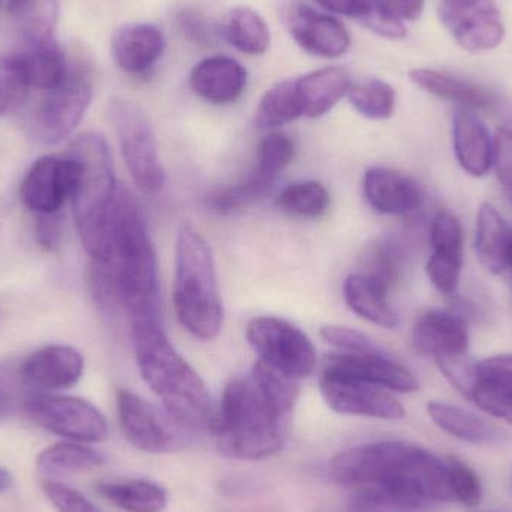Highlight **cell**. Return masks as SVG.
<instances>
[{
	"mask_svg": "<svg viewBox=\"0 0 512 512\" xmlns=\"http://www.w3.org/2000/svg\"><path fill=\"white\" fill-rule=\"evenodd\" d=\"M339 486L373 490L406 512H433L453 501L447 460L403 441H381L349 448L330 462Z\"/></svg>",
	"mask_w": 512,
	"mask_h": 512,
	"instance_id": "1",
	"label": "cell"
},
{
	"mask_svg": "<svg viewBox=\"0 0 512 512\" xmlns=\"http://www.w3.org/2000/svg\"><path fill=\"white\" fill-rule=\"evenodd\" d=\"M138 370L161 400L171 421L185 432L209 429L213 417L209 388L162 330L159 319L132 322Z\"/></svg>",
	"mask_w": 512,
	"mask_h": 512,
	"instance_id": "2",
	"label": "cell"
},
{
	"mask_svg": "<svg viewBox=\"0 0 512 512\" xmlns=\"http://www.w3.org/2000/svg\"><path fill=\"white\" fill-rule=\"evenodd\" d=\"M101 264L110 277L117 306L131 322L159 319L158 259L140 204L122 185L117 186L111 215V256Z\"/></svg>",
	"mask_w": 512,
	"mask_h": 512,
	"instance_id": "3",
	"label": "cell"
},
{
	"mask_svg": "<svg viewBox=\"0 0 512 512\" xmlns=\"http://www.w3.org/2000/svg\"><path fill=\"white\" fill-rule=\"evenodd\" d=\"M66 156L77 168L71 201L81 243L92 261H108L111 256V215L119 186L110 147L99 132H84L72 141Z\"/></svg>",
	"mask_w": 512,
	"mask_h": 512,
	"instance_id": "4",
	"label": "cell"
},
{
	"mask_svg": "<svg viewBox=\"0 0 512 512\" xmlns=\"http://www.w3.org/2000/svg\"><path fill=\"white\" fill-rule=\"evenodd\" d=\"M285 423L268 405L252 376L233 379L213 412L210 432L221 456L256 462L276 456L283 445Z\"/></svg>",
	"mask_w": 512,
	"mask_h": 512,
	"instance_id": "5",
	"label": "cell"
},
{
	"mask_svg": "<svg viewBox=\"0 0 512 512\" xmlns=\"http://www.w3.org/2000/svg\"><path fill=\"white\" fill-rule=\"evenodd\" d=\"M174 307L180 324L201 340L221 333L224 307L212 248L195 228L183 227L176 242Z\"/></svg>",
	"mask_w": 512,
	"mask_h": 512,
	"instance_id": "6",
	"label": "cell"
},
{
	"mask_svg": "<svg viewBox=\"0 0 512 512\" xmlns=\"http://www.w3.org/2000/svg\"><path fill=\"white\" fill-rule=\"evenodd\" d=\"M107 110L132 182L143 194H158L165 186V171L146 111L120 96L110 99Z\"/></svg>",
	"mask_w": 512,
	"mask_h": 512,
	"instance_id": "7",
	"label": "cell"
},
{
	"mask_svg": "<svg viewBox=\"0 0 512 512\" xmlns=\"http://www.w3.org/2000/svg\"><path fill=\"white\" fill-rule=\"evenodd\" d=\"M93 99V78L89 66L69 59L65 77L47 90L35 113V132L39 140L56 144L65 140L80 125Z\"/></svg>",
	"mask_w": 512,
	"mask_h": 512,
	"instance_id": "8",
	"label": "cell"
},
{
	"mask_svg": "<svg viewBox=\"0 0 512 512\" xmlns=\"http://www.w3.org/2000/svg\"><path fill=\"white\" fill-rule=\"evenodd\" d=\"M246 337L258 360L301 381L316 367L312 340L297 325L276 316H258L246 328Z\"/></svg>",
	"mask_w": 512,
	"mask_h": 512,
	"instance_id": "9",
	"label": "cell"
},
{
	"mask_svg": "<svg viewBox=\"0 0 512 512\" xmlns=\"http://www.w3.org/2000/svg\"><path fill=\"white\" fill-rule=\"evenodd\" d=\"M21 406L36 426L69 441L101 442L108 436L104 414L80 397L33 393Z\"/></svg>",
	"mask_w": 512,
	"mask_h": 512,
	"instance_id": "10",
	"label": "cell"
},
{
	"mask_svg": "<svg viewBox=\"0 0 512 512\" xmlns=\"http://www.w3.org/2000/svg\"><path fill=\"white\" fill-rule=\"evenodd\" d=\"M116 405L123 435L137 450L147 454H168L188 445L189 433L138 394L119 388Z\"/></svg>",
	"mask_w": 512,
	"mask_h": 512,
	"instance_id": "11",
	"label": "cell"
},
{
	"mask_svg": "<svg viewBox=\"0 0 512 512\" xmlns=\"http://www.w3.org/2000/svg\"><path fill=\"white\" fill-rule=\"evenodd\" d=\"M439 18L457 44L472 53L493 50L505 38L495 0H439Z\"/></svg>",
	"mask_w": 512,
	"mask_h": 512,
	"instance_id": "12",
	"label": "cell"
},
{
	"mask_svg": "<svg viewBox=\"0 0 512 512\" xmlns=\"http://www.w3.org/2000/svg\"><path fill=\"white\" fill-rule=\"evenodd\" d=\"M282 18L294 41L310 56L337 59L351 47V36L337 18L300 0L286 2Z\"/></svg>",
	"mask_w": 512,
	"mask_h": 512,
	"instance_id": "13",
	"label": "cell"
},
{
	"mask_svg": "<svg viewBox=\"0 0 512 512\" xmlns=\"http://www.w3.org/2000/svg\"><path fill=\"white\" fill-rule=\"evenodd\" d=\"M319 390L328 408L354 417L400 420L405 417L402 403L384 388L322 372Z\"/></svg>",
	"mask_w": 512,
	"mask_h": 512,
	"instance_id": "14",
	"label": "cell"
},
{
	"mask_svg": "<svg viewBox=\"0 0 512 512\" xmlns=\"http://www.w3.org/2000/svg\"><path fill=\"white\" fill-rule=\"evenodd\" d=\"M77 182V168L65 159L44 156L27 171L20 186V198L33 215H51L62 212L71 200Z\"/></svg>",
	"mask_w": 512,
	"mask_h": 512,
	"instance_id": "15",
	"label": "cell"
},
{
	"mask_svg": "<svg viewBox=\"0 0 512 512\" xmlns=\"http://www.w3.org/2000/svg\"><path fill=\"white\" fill-rule=\"evenodd\" d=\"M322 372L366 382L396 393H414L420 388L414 373L381 349L363 354L336 352L325 355Z\"/></svg>",
	"mask_w": 512,
	"mask_h": 512,
	"instance_id": "16",
	"label": "cell"
},
{
	"mask_svg": "<svg viewBox=\"0 0 512 512\" xmlns=\"http://www.w3.org/2000/svg\"><path fill=\"white\" fill-rule=\"evenodd\" d=\"M18 372L32 393L74 387L84 372V358L68 345H48L27 355Z\"/></svg>",
	"mask_w": 512,
	"mask_h": 512,
	"instance_id": "17",
	"label": "cell"
},
{
	"mask_svg": "<svg viewBox=\"0 0 512 512\" xmlns=\"http://www.w3.org/2000/svg\"><path fill=\"white\" fill-rule=\"evenodd\" d=\"M165 36L153 23L123 24L111 38L114 62L125 74L146 77L162 59Z\"/></svg>",
	"mask_w": 512,
	"mask_h": 512,
	"instance_id": "18",
	"label": "cell"
},
{
	"mask_svg": "<svg viewBox=\"0 0 512 512\" xmlns=\"http://www.w3.org/2000/svg\"><path fill=\"white\" fill-rule=\"evenodd\" d=\"M363 191L367 203L382 215H409L423 206V188L411 177L388 168H369Z\"/></svg>",
	"mask_w": 512,
	"mask_h": 512,
	"instance_id": "19",
	"label": "cell"
},
{
	"mask_svg": "<svg viewBox=\"0 0 512 512\" xmlns=\"http://www.w3.org/2000/svg\"><path fill=\"white\" fill-rule=\"evenodd\" d=\"M248 71L230 56H210L198 62L189 75L195 95L215 105L236 102L245 92Z\"/></svg>",
	"mask_w": 512,
	"mask_h": 512,
	"instance_id": "20",
	"label": "cell"
},
{
	"mask_svg": "<svg viewBox=\"0 0 512 512\" xmlns=\"http://www.w3.org/2000/svg\"><path fill=\"white\" fill-rule=\"evenodd\" d=\"M412 343L417 351L435 361L465 355L469 349L468 325L453 313L430 310L415 324Z\"/></svg>",
	"mask_w": 512,
	"mask_h": 512,
	"instance_id": "21",
	"label": "cell"
},
{
	"mask_svg": "<svg viewBox=\"0 0 512 512\" xmlns=\"http://www.w3.org/2000/svg\"><path fill=\"white\" fill-rule=\"evenodd\" d=\"M454 153L460 167L474 177H483L493 165V140L486 123L468 108L453 117Z\"/></svg>",
	"mask_w": 512,
	"mask_h": 512,
	"instance_id": "22",
	"label": "cell"
},
{
	"mask_svg": "<svg viewBox=\"0 0 512 512\" xmlns=\"http://www.w3.org/2000/svg\"><path fill=\"white\" fill-rule=\"evenodd\" d=\"M303 116L316 119L333 110L340 99L348 96L352 78L345 68L328 66L295 78Z\"/></svg>",
	"mask_w": 512,
	"mask_h": 512,
	"instance_id": "23",
	"label": "cell"
},
{
	"mask_svg": "<svg viewBox=\"0 0 512 512\" xmlns=\"http://www.w3.org/2000/svg\"><path fill=\"white\" fill-rule=\"evenodd\" d=\"M18 54L23 59L30 87L47 92L65 77L68 56L56 35L23 39V50Z\"/></svg>",
	"mask_w": 512,
	"mask_h": 512,
	"instance_id": "24",
	"label": "cell"
},
{
	"mask_svg": "<svg viewBox=\"0 0 512 512\" xmlns=\"http://www.w3.org/2000/svg\"><path fill=\"white\" fill-rule=\"evenodd\" d=\"M512 246L510 225L490 203L478 209L475 251L489 273L501 274L508 267Z\"/></svg>",
	"mask_w": 512,
	"mask_h": 512,
	"instance_id": "25",
	"label": "cell"
},
{
	"mask_svg": "<svg viewBox=\"0 0 512 512\" xmlns=\"http://www.w3.org/2000/svg\"><path fill=\"white\" fill-rule=\"evenodd\" d=\"M409 78L424 92L445 101L456 102L468 110H486L495 104V96L489 90L471 81L462 80L456 75L445 74L435 69L417 68L409 72Z\"/></svg>",
	"mask_w": 512,
	"mask_h": 512,
	"instance_id": "26",
	"label": "cell"
},
{
	"mask_svg": "<svg viewBox=\"0 0 512 512\" xmlns=\"http://www.w3.org/2000/svg\"><path fill=\"white\" fill-rule=\"evenodd\" d=\"M343 297L349 309L384 328H396L399 316L388 301V289L361 273H352L343 285Z\"/></svg>",
	"mask_w": 512,
	"mask_h": 512,
	"instance_id": "27",
	"label": "cell"
},
{
	"mask_svg": "<svg viewBox=\"0 0 512 512\" xmlns=\"http://www.w3.org/2000/svg\"><path fill=\"white\" fill-rule=\"evenodd\" d=\"M427 412L439 429L459 441L483 445L504 439V433L498 427L460 406L433 400L427 403Z\"/></svg>",
	"mask_w": 512,
	"mask_h": 512,
	"instance_id": "28",
	"label": "cell"
},
{
	"mask_svg": "<svg viewBox=\"0 0 512 512\" xmlns=\"http://www.w3.org/2000/svg\"><path fill=\"white\" fill-rule=\"evenodd\" d=\"M96 490L125 512H162L168 505L164 487L149 480L101 481Z\"/></svg>",
	"mask_w": 512,
	"mask_h": 512,
	"instance_id": "29",
	"label": "cell"
},
{
	"mask_svg": "<svg viewBox=\"0 0 512 512\" xmlns=\"http://www.w3.org/2000/svg\"><path fill=\"white\" fill-rule=\"evenodd\" d=\"M222 33L231 47L248 56L267 53L271 44L270 27L249 6H236L225 15Z\"/></svg>",
	"mask_w": 512,
	"mask_h": 512,
	"instance_id": "30",
	"label": "cell"
},
{
	"mask_svg": "<svg viewBox=\"0 0 512 512\" xmlns=\"http://www.w3.org/2000/svg\"><path fill=\"white\" fill-rule=\"evenodd\" d=\"M477 367L478 385L472 402L487 414L496 406L512 405V354L486 358Z\"/></svg>",
	"mask_w": 512,
	"mask_h": 512,
	"instance_id": "31",
	"label": "cell"
},
{
	"mask_svg": "<svg viewBox=\"0 0 512 512\" xmlns=\"http://www.w3.org/2000/svg\"><path fill=\"white\" fill-rule=\"evenodd\" d=\"M99 451L80 442H59L45 448L36 457V469L45 477H63L75 472L90 471L104 465Z\"/></svg>",
	"mask_w": 512,
	"mask_h": 512,
	"instance_id": "32",
	"label": "cell"
},
{
	"mask_svg": "<svg viewBox=\"0 0 512 512\" xmlns=\"http://www.w3.org/2000/svg\"><path fill=\"white\" fill-rule=\"evenodd\" d=\"M303 117L297 80L280 81L262 96L256 108L255 123L259 129H274Z\"/></svg>",
	"mask_w": 512,
	"mask_h": 512,
	"instance_id": "33",
	"label": "cell"
},
{
	"mask_svg": "<svg viewBox=\"0 0 512 512\" xmlns=\"http://www.w3.org/2000/svg\"><path fill=\"white\" fill-rule=\"evenodd\" d=\"M405 268V251L394 236H381L364 249L360 270L370 279L376 280L390 291L391 286L402 276Z\"/></svg>",
	"mask_w": 512,
	"mask_h": 512,
	"instance_id": "34",
	"label": "cell"
},
{
	"mask_svg": "<svg viewBox=\"0 0 512 512\" xmlns=\"http://www.w3.org/2000/svg\"><path fill=\"white\" fill-rule=\"evenodd\" d=\"M251 376L271 409L283 421L288 420L297 402L300 381L279 372L261 360L255 361Z\"/></svg>",
	"mask_w": 512,
	"mask_h": 512,
	"instance_id": "35",
	"label": "cell"
},
{
	"mask_svg": "<svg viewBox=\"0 0 512 512\" xmlns=\"http://www.w3.org/2000/svg\"><path fill=\"white\" fill-rule=\"evenodd\" d=\"M273 183V179L262 176L254 170L245 182L218 189V191L207 195V207L218 215H230V213L239 212V210L251 206L259 198L264 197L270 191Z\"/></svg>",
	"mask_w": 512,
	"mask_h": 512,
	"instance_id": "36",
	"label": "cell"
},
{
	"mask_svg": "<svg viewBox=\"0 0 512 512\" xmlns=\"http://www.w3.org/2000/svg\"><path fill=\"white\" fill-rule=\"evenodd\" d=\"M348 99L361 116L370 120L390 119L396 110V90L379 78L352 84Z\"/></svg>",
	"mask_w": 512,
	"mask_h": 512,
	"instance_id": "37",
	"label": "cell"
},
{
	"mask_svg": "<svg viewBox=\"0 0 512 512\" xmlns=\"http://www.w3.org/2000/svg\"><path fill=\"white\" fill-rule=\"evenodd\" d=\"M280 209L300 218H319L330 206V194L324 185L313 180L297 182L283 189L277 198Z\"/></svg>",
	"mask_w": 512,
	"mask_h": 512,
	"instance_id": "38",
	"label": "cell"
},
{
	"mask_svg": "<svg viewBox=\"0 0 512 512\" xmlns=\"http://www.w3.org/2000/svg\"><path fill=\"white\" fill-rule=\"evenodd\" d=\"M30 84L20 54L0 56V116L24 104Z\"/></svg>",
	"mask_w": 512,
	"mask_h": 512,
	"instance_id": "39",
	"label": "cell"
},
{
	"mask_svg": "<svg viewBox=\"0 0 512 512\" xmlns=\"http://www.w3.org/2000/svg\"><path fill=\"white\" fill-rule=\"evenodd\" d=\"M295 147L291 138L280 132L265 135L258 146L255 170L276 180V177L291 164Z\"/></svg>",
	"mask_w": 512,
	"mask_h": 512,
	"instance_id": "40",
	"label": "cell"
},
{
	"mask_svg": "<svg viewBox=\"0 0 512 512\" xmlns=\"http://www.w3.org/2000/svg\"><path fill=\"white\" fill-rule=\"evenodd\" d=\"M448 475H450L453 501L466 508H475L483 499V486L477 472L460 460L459 457L447 456Z\"/></svg>",
	"mask_w": 512,
	"mask_h": 512,
	"instance_id": "41",
	"label": "cell"
},
{
	"mask_svg": "<svg viewBox=\"0 0 512 512\" xmlns=\"http://www.w3.org/2000/svg\"><path fill=\"white\" fill-rule=\"evenodd\" d=\"M433 254L463 256V228L453 213L442 210L430 228Z\"/></svg>",
	"mask_w": 512,
	"mask_h": 512,
	"instance_id": "42",
	"label": "cell"
},
{
	"mask_svg": "<svg viewBox=\"0 0 512 512\" xmlns=\"http://www.w3.org/2000/svg\"><path fill=\"white\" fill-rule=\"evenodd\" d=\"M462 265L463 256L433 254L427 261L426 273L438 291L451 295L459 288Z\"/></svg>",
	"mask_w": 512,
	"mask_h": 512,
	"instance_id": "43",
	"label": "cell"
},
{
	"mask_svg": "<svg viewBox=\"0 0 512 512\" xmlns=\"http://www.w3.org/2000/svg\"><path fill=\"white\" fill-rule=\"evenodd\" d=\"M436 364L457 391H460L468 399H472V394L478 385V363H474L465 354L442 358V360L436 361Z\"/></svg>",
	"mask_w": 512,
	"mask_h": 512,
	"instance_id": "44",
	"label": "cell"
},
{
	"mask_svg": "<svg viewBox=\"0 0 512 512\" xmlns=\"http://www.w3.org/2000/svg\"><path fill=\"white\" fill-rule=\"evenodd\" d=\"M321 337L325 343L333 346L342 354H363V352L379 351L372 339L354 328L342 325H325L321 328Z\"/></svg>",
	"mask_w": 512,
	"mask_h": 512,
	"instance_id": "45",
	"label": "cell"
},
{
	"mask_svg": "<svg viewBox=\"0 0 512 512\" xmlns=\"http://www.w3.org/2000/svg\"><path fill=\"white\" fill-rule=\"evenodd\" d=\"M42 490L57 512H104L86 496L59 481H44Z\"/></svg>",
	"mask_w": 512,
	"mask_h": 512,
	"instance_id": "46",
	"label": "cell"
},
{
	"mask_svg": "<svg viewBox=\"0 0 512 512\" xmlns=\"http://www.w3.org/2000/svg\"><path fill=\"white\" fill-rule=\"evenodd\" d=\"M493 164L502 189L512 203V131L498 129L493 141Z\"/></svg>",
	"mask_w": 512,
	"mask_h": 512,
	"instance_id": "47",
	"label": "cell"
},
{
	"mask_svg": "<svg viewBox=\"0 0 512 512\" xmlns=\"http://www.w3.org/2000/svg\"><path fill=\"white\" fill-rule=\"evenodd\" d=\"M65 233V215L62 212L51 215H35V237L45 252H53L62 243Z\"/></svg>",
	"mask_w": 512,
	"mask_h": 512,
	"instance_id": "48",
	"label": "cell"
},
{
	"mask_svg": "<svg viewBox=\"0 0 512 512\" xmlns=\"http://www.w3.org/2000/svg\"><path fill=\"white\" fill-rule=\"evenodd\" d=\"M176 23L180 32L195 44L207 45L212 42L213 33L209 21L194 9H180L176 14Z\"/></svg>",
	"mask_w": 512,
	"mask_h": 512,
	"instance_id": "49",
	"label": "cell"
},
{
	"mask_svg": "<svg viewBox=\"0 0 512 512\" xmlns=\"http://www.w3.org/2000/svg\"><path fill=\"white\" fill-rule=\"evenodd\" d=\"M325 11L354 18L358 23L364 24L367 18L375 12L378 0H315Z\"/></svg>",
	"mask_w": 512,
	"mask_h": 512,
	"instance_id": "50",
	"label": "cell"
},
{
	"mask_svg": "<svg viewBox=\"0 0 512 512\" xmlns=\"http://www.w3.org/2000/svg\"><path fill=\"white\" fill-rule=\"evenodd\" d=\"M378 3L400 21H415L424 9V0H378Z\"/></svg>",
	"mask_w": 512,
	"mask_h": 512,
	"instance_id": "51",
	"label": "cell"
},
{
	"mask_svg": "<svg viewBox=\"0 0 512 512\" xmlns=\"http://www.w3.org/2000/svg\"><path fill=\"white\" fill-rule=\"evenodd\" d=\"M32 0H5V8L12 17H20L29 8Z\"/></svg>",
	"mask_w": 512,
	"mask_h": 512,
	"instance_id": "52",
	"label": "cell"
},
{
	"mask_svg": "<svg viewBox=\"0 0 512 512\" xmlns=\"http://www.w3.org/2000/svg\"><path fill=\"white\" fill-rule=\"evenodd\" d=\"M12 486V475L0 466V492H5Z\"/></svg>",
	"mask_w": 512,
	"mask_h": 512,
	"instance_id": "53",
	"label": "cell"
},
{
	"mask_svg": "<svg viewBox=\"0 0 512 512\" xmlns=\"http://www.w3.org/2000/svg\"><path fill=\"white\" fill-rule=\"evenodd\" d=\"M9 412H11V409H9L8 406L3 405V403L0 402V421H2L3 418H5L6 415L9 414Z\"/></svg>",
	"mask_w": 512,
	"mask_h": 512,
	"instance_id": "54",
	"label": "cell"
},
{
	"mask_svg": "<svg viewBox=\"0 0 512 512\" xmlns=\"http://www.w3.org/2000/svg\"><path fill=\"white\" fill-rule=\"evenodd\" d=\"M508 267H510L512 270V246H511V251H510V259H508Z\"/></svg>",
	"mask_w": 512,
	"mask_h": 512,
	"instance_id": "55",
	"label": "cell"
},
{
	"mask_svg": "<svg viewBox=\"0 0 512 512\" xmlns=\"http://www.w3.org/2000/svg\"><path fill=\"white\" fill-rule=\"evenodd\" d=\"M3 3H5V0H0V6H2Z\"/></svg>",
	"mask_w": 512,
	"mask_h": 512,
	"instance_id": "56",
	"label": "cell"
},
{
	"mask_svg": "<svg viewBox=\"0 0 512 512\" xmlns=\"http://www.w3.org/2000/svg\"><path fill=\"white\" fill-rule=\"evenodd\" d=\"M483 512H486V511H483Z\"/></svg>",
	"mask_w": 512,
	"mask_h": 512,
	"instance_id": "57",
	"label": "cell"
}]
</instances>
